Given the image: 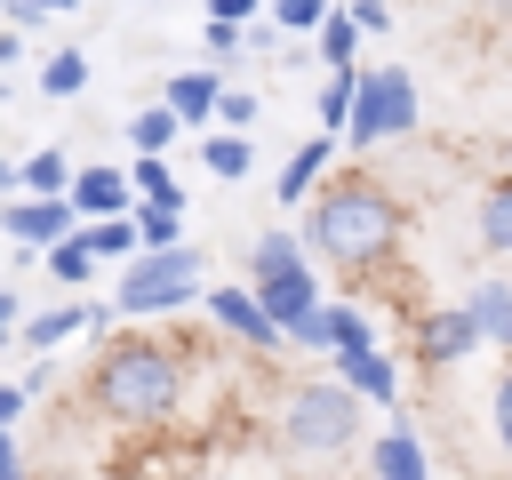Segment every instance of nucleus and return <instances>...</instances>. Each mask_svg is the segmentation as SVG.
I'll use <instances>...</instances> for the list:
<instances>
[{
  "mask_svg": "<svg viewBox=\"0 0 512 480\" xmlns=\"http://www.w3.org/2000/svg\"><path fill=\"white\" fill-rule=\"evenodd\" d=\"M400 224H408V208L392 200V184H376L360 168L320 176V192L304 200V248L336 272H376L400 248Z\"/></svg>",
  "mask_w": 512,
  "mask_h": 480,
  "instance_id": "1",
  "label": "nucleus"
},
{
  "mask_svg": "<svg viewBox=\"0 0 512 480\" xmlns=\"http://www.w3.org/2000/svg\"><path fill=\"white\" fill-rule=\"evenodd\" d=\"M184 352L176 344H160V336H112L104 352H96V368H88V400L112 416V424H128V432H144V424H168L176 408H184Z\"/></svg>",
  "mask_w": 512,
  "mask_h": 480,
  "instance_id": "2",
  "label": "nucleus"
},
{
  "mask_svg": "<svg viewBox=\"0 0 512 480\" xmlns=\"http://www.w3.org/2000/svg\"><path fill=\"white\" fill-rule=\"evenodd\" d=\"M360 408H368V392H352L344 376L288 384V408H280L288 456H344V448L360 440Z\"/></svg>",
  "mask_w": 512,
  "mask_h": 480,
  "instance_id": "3",
  "label": "nucleus"
},
{
  "mask_svg": "<svg viewBox=\"0 0 512 480\" xmlns=\"http://www.w3.org/2000/svg\"><path fill=\"white\" fill-rule=\"evenodd\" d=\"M200 248H136L128 256V272H120V296H112V312H128V320H152V312H184L192 296H200Z\"/></svg>",
  "mask_w": 512,
  "mask_h": 480,
  "instance_id": "4",
  "label": "nucleus"
},
{
  "mask_svg": "<svg viewBox=\"0 0 512 480\" xmlns=\"http://www.w3.org/2000/svg\"><path fill=\"white\" fill-rule=\"evenodd\" d=\"M408 128H416V80L400 64H368L360 72V96H352V120H344L352 152H368L384 136H408Z\"/></svg>",
  "mask_w": 512,
  "mask_h": 480,
  "instance_id": "5",
  "label": "nucleus"
},
{
  "mask_svg": "<svg viewBox=\"0 0 512 480\" xmlns=\"http://www.w3.org/2000/svg\"><path fill=\"white\" fill-rule=\"evenodd\" d=\"M72 224H80L72 192H24V200H8V208H0V232H8L16 248H48V240H64Z\"/></svg>",
  "mask_w": 512,
  "mask_h": 480,
  "instance_id": "6",
  "label": "nucleus"
},
{
  "mask_svg": "<svg viewBox=\"0 0 512 480\" xmlns=\"http://www.w3.org/2000/svg\"><path fill=\"white\" fill-rule=\"evenodd\" d=\"M208 320H216L232 344H248V352H272V344H288V328L264 312V296H256V288H208Z\"/></svg>",
  "mask_w": 512,
  "mask_h": 480,
  "instance_id": "7",
  "label": "nucleus"
},
{
  "mask_svg": "<svg viewBox=\"0 0 512 480\" xmlns=\"http://www.w3.org/2000/svg\"><path fill=\"white\" fill-rule=\"evenodd\" d=\"M488 336H480V320H472V304H448V312H424L416 320V360L424 368H456V360H472Z\"/></svg>",
  "mask_w": 512,
  "mask_h": 480,
  "instance_id": "8",
  "label": "nucleus"
},
{
  "mask_svg": "<svg viewBox=\"0 0 512 480\" xmlns=\"http://www.w3.org/2000/svg\"><path fill=\"white\" fill-rule=\"evenodd\" d=\"M72 208H80V224L88 216H128L136 208V176L128 168H72Z\"/></svg>",
  "mask_w": 512,
  "mask_h": 480,
  "instance_id": "9",
  "label": "nucleus"
},
{
  "mask_svg": "<svg viewBox=\"0 0 512 480\" xmlns=\"http://www.w3.org/2000/svg\"><path fill=\"white\" fill-rule=\"evenodd\" d=\"M256 296H264V312H272L280 328H296V320L320 304V280H312V264H280V272H256Z\"/></svg>",
  "mask_w": 512,
  "mask_h": 480,
  "instance_id": "10",
  "label": "nucleus"
},
{
  "mask_svg": "<svg viewBox=\"0 0 512 480\" xmlns=\"http://www.w3.org/2000/svg\"><path fill=\"white\" fill-rule=\"evenodd\" d=\"M336 376L352 384V392H368V400H384V408H400V360L392 352H336Z\"/></svg>",
  "mask_w": 512,
  "mask_h": 480,
  "instance_id": "11",
  "label": "nucleus"
},
{
  "mask_svg": "<svg viewBox=\"0 0 512 480\" xmlns=\"http://www.w3.org/2000/svg\"><path fill=\"white\" fill-rule=\"evenodd\" d=\"M328 160H336V128L304 136V144L288 152V168H280V200H312V192H320V176H328Z\"/></svg>",
  "mask_w": 512,
  "mask_h": 480,
  "instance_id": "12",
  "label": "nucleus"
},
{
  "mask_svg": "<svg viewBox=\"0 0 512 480\" xmlns=\"http://www.w3.org/2000/svg\"><path fill=\"white\" fill-rule=\"evenodd\" d=\"M176 112H184V128H200V120H216V96H224V72H168V88H160Z\"/></svg>",
  "mask_w": 512,
  "mask_h": 480,
  "instance_id": "13",
  "label": "nucleus"
},
{
  "mask_svg": "<svg viewBox=\"0 0 512 480\" xmlns=\"http://www.w3.org/2000/svg\"><path fill=\"white\" fill-rule=\"evenodd\" d=\"M96 264H104V256H96V240H88V224H72L64 240H48V248H40V272H56L64 288H80V280H88Z\"/></svg>",
  "mask_w": 512,
  "mask_h": 480,
  "instance_id": "14",
  "label": "nucleus"
},
{
  "mask_svg": "<svg viewBox=\"0 0 512 480\" xmlns=\"http://www.w3.org/2000/svg\"><path fill=\"white\" fill-rule=\"evenodd\" d=\"M80 328H96V304H48V312H32L16 336L32 344V352H56L64 336H80Z\"/></svg>",
  "mask_w": 512,
  "mask_h": 480,
  "instance_id": "15",
  "label": "nucleus"
},
{
  "mask_svg": "<svg viewBox=\"0 0 512 480\" xmlns=\"http://www.w3.org/2000/svg\"><path fill=\"white\" fill-rule=\"evenodd\" d=\"M376 480H432V456H424V440L408 424H392L376 440Z\"/></svg>",
  "mask_w": 512,
  "mask_h": 480,
  "instance_id": "16",
  "label": "nucleus"
},
{
  "mask_svg": "<svg viewBox=\"0 0 512 480\" xmlns=\"http://www.w3.org/2000/svg\"><path fill=\"white\" fill-rule=\"evenodd\" d=\"M472 320H480V336L496 344V352H512V280H472Z\"/></svg>",
  "mask_w": 512,
  "mask_h": 480,
  "instance_id": "17",
  "label": "nucleus"
},
{
  "mask_svg": "<svg viewBox=\"0 0 512 480\" xmlns=\"http://www.w3.org/2000/svg\"><path fill=\"white\" fill-rule=\"evenodd\" d=\"M360 40H368V32H360V16H352V8H328V16H320V32H312V48H320V64H328V72H336V64H360Z\"/></svg>",
  "mask_w": 512,
  "mask_h": 480,
  "instance_id": "18",
  "label": "nucleus"
},
{
  "mask_svg": "<svg viewBox=\"0 0 512 480\" xmlns=\"http://www.w3.org/2000/svg\"><path fill=\"white\" fill-rule=\"evenodd\" d=\"M176 136H184V112H176L168 96H160V104H144V112L128 120V144H136V152H168Z\"/></svg>",
  "mask_w": 512,
  "mask_h": 480,
  "instance_id": "19",
  "label": "nucleus"
},
{
  "mask_svg": "<svg viewBox=\"0 0 512 480\" xmlns=\"http://www.w3.org/2000/svg\"><path fill=\"white\" fill-rule=\"evenodd\" d=\"M200 160H208V176H216V184H240V176L256 168V144H248L240 128H232V136H200Z\"/></svg>",
  "mask_w": 512,
  "mask_h": 480,
  "instance_id": "20",
  "label": "nucleus"
},
{
  "mask_svg": "<svg viewBox=\"0 0 512 480\" xmlns=\"http://www.w3.org/2000/svg\"><path fill=\"white\" fill-rule=\"evenodd\" d=\"M480 248H496V256H512V176L480 192Z\"/></svg>",
  "mask_w": 512,
  "mask_h": 480,
  "instance_id": "21",
  "label": "nucleus"
},
{
  "mask_svg": "<svg viewBox=\"0 0 512 480\" xmlns=\"http://www.w3.org/2000/svg\"><path fill=\"white\" fill-rule=\"evenodd\" d=\"M352 96H360V64H336V72L320 80V128H336V136H344V120H352Z\"/></svg>",
  "mask_w": 512,
  "mask_h": 480,
  "instance_id": "22",
  "label": "nucleus"
},
{
  "mask_svg": "<svg viewBox=\"0 0 512 480\" xmlns=\"http://www.w3.org/2000/svg\"><path fill=\"white\" fill-rule=\"evenodd\" d=\"M88 240H96V256H104V264L136 256V248H144V232H136V208H128V216H88Z\"/></svg>",
  "mask_w": 512,
  "mask_h": 480,
  "instance_id": "23",
  "label": "nucleus"
},
{
  "mask_svg": "<svg viewBox=\"0 0 512 480\" xmlns=\"http://www.w3.org/2000/svg\"><path fill=\"white\" fill-rule=\"evenodd\" d=\"M80 88H88V56H80V48H56V56L40 64V96L64 104V96H80Z\"/></svg>",
  "mask_w": 512,
  "mask_h": 480,
  "instance_id": "24",
  "label": "nucleus"
},
{
  "mask_svg": "<svg viewBox=\"0 0 512 480\" xmlns=\"http://www.w3.org/2000/svg\"><path fill=\"white\" fill-rule=\"evenodd\" d=\"M136 232H144V248H176V240H184V208H168V200H136Z\"/></svg>",
  "mask_w": 512,
  "mask_h": 480,
  "instance_id": "25",
  "label": "nucleus"
},
{
  "mask_svg": "<svg viewBox=\"0 0 512 480\" xmlns=\"http://www.w3.org/2000/svg\"><path fill=\"white\" fill-rule=\"evenodd\" d=\"M136 200H168V208H184V192H176V176H168V160L160 152H136Z\"/></svg>",
  "mask_w": 512,
  "mask_h": 480,
  "instance_id": "26",
  "label": "nucleus"
},
{
  "mask_svg": "<svg viewBox=\"0 0 512 480\" xmlns=\"http://www.w3.org/2000/svg\"><path fill=\"white\" fill-rule=\"evenodd\" d=\"M280 264H304V240H296V232H264V240L248 248V272H280Z\"/></svg>",
  "mask_w": 512,
  "mask_h": 480,
  "instance_id": "27",
  "label": "nucleus"
},
{
  "mask_svg": "<svg viewBox=\"0 0 512 480\" xmlns=\"http://www.w3.org/2000/svg\"><path fill=\"white\" fill-rule=\"evenodd\" d=\"M200 48H208L216 64H232V56L248 48V24H232V16H208V24H200Z\"/></svg>",
  "mask_w": 512,
  "mask_h": 480,
  "instance_id": "28",
  "label": "nucleus"
},
{
  "mask_svg": "<svg viewBox=\"0 0 512 480\" xmlns=\"http://www.w3.org/2000/svg\"><path fill=\"white\" fill-rule=\"evenodd\" d=\"M24 192H72L64 152H32V160H24Z\"/></svg>",
  "mask_w": 512,
  "mask_h": 480,
  "instance_id": "29",
  "label": "nucleus"
},
{
  "mask_svg": "<svg viewBox=\"0 0 512 480\" xmlns=\"http://www.w3.org/2000/svg\"><path fill=\"white\" fill-rule=\"evenodd\" d=\"M264 16H272L280 32H320V16H328V0H264Z\"/></svg>",
  "mask_w": 512,
  "mask_h": 480,
  "instance_id": "30",
  "label": "nucleus"
},
{
  "mask_svg": "<svg viewBox=\"0 0 512 480\" xmlns=\"http://www.w3.org/2000/svg\"><path fill=\"white\" fill-rule=\"evenodd\" d=\"M216 120H224V128H256V96H248V88H224V96H216Z\"/></svg>",
  "mask_w": 512,
  "mask_h": 480,
  "instance_id": "31",
  "label": "nucleus"
},
{
  "mask_svg": "<svg viewBox=\"0 0 512 480\" xmlns=\"http://www.w3.org/2000/svg\"><path fill=\"white\" fill-rule=\"evenodd\" d=\"M488 416H496V440L512 448V368L496 376V392H488Z\"/></svg>",
  "mask_w": 512,
  "mask_h": 480,
  "instance_id": "32",
  "label": "nucleus"
},
{
  "mask_svg": "<svg viewBox=\"0 0 512 480\" xmlns=\"http://www.w3.org/2000/svg\"><path fill=\"white\" fill-rule=\"evenodd\" d=\"M0 16H8L16 32H32V24H48L56 8H48V0H0Z\"/></svg>",
  "mask_w": 512,
  "mask_h": 480,
  "instance_id": "33",
  "label": "nucleus"
},
{
  "mask_svg": "<svg viewBox=\"0 0 512 480\" xmlns=\"http://www.w3.org/2000/svg\"><path fill=\"white\" fill-rule=\"evenodd\" d=\"M280 40H288V32H280L272 16H256V24H248V56H280Z\"/></svg>",
  "mask_w": 512,
  "mask_h": 480,
  "instance_id": "34",
  "label": "nucleus"
},
{
  "mask_svg": "<svg viewBox=\"0 0 512 480\" xmlns=\"http://www.w3.org/2000/svg\"><path fill=\"white\" fill-rule=\"evenodd\" d=\"M344 8L360 16V32H392V8H384V0H344Z\"/></svg>",
  "mask_w": 512,
  "mask_h": 480,
  "instance_id": "35",
  "label": "nucleus"
},
{
  "mask_svg": "<svg viewBox=\"0 0 512 480\" xmlns=\"http://www.w3.org/2000/svg\"><path fill=\"white\" fill-rule=\"evenodd\" d=\"M208 16H232V24H256L264 0H208Z\"/></svg>",
  "mask_w": 512,
  "mask_h": 480,
  "instance_id": "36",
  "label": "nucleus"
},
{
  "mask_svg": "<svg viewBox=\"0 0 512 480\" xmlns=\"http://www.w3.org/2000/svg\"><path fill=\"white\" fill-rule=\"evenodd\" d=\"M24 400H32V384H0V424H16V416H24Z\"/></svg>",
  "mask_w": 512,
  "mask_h": 480,
  "instance_id": "37",
  "label": "nucleus"
},
{
  "mask_svg": "<svg viewBox=\"0 0 512 480\" xmlns=\"http://www.w3.org/2000/svg\"><path fill=\"white\" fill-rule=\"evenodd\" d=\"M0 480H24V456H16V440H8V424H0Z\"/></svg>",
  "mask_w": 512,
  "mask_h": 480,
  "instance_id": "38",
  "label": "nucleus"
},
{
  "mask_svg": "<svg viewBox=\"0 0 512 480\" xmlns=\"http://www.w3.org/2000/svg\"><path fill=\"white\" fill-rule=\"evenodd\" d=\"M16 328H24V312H16V296H8V288H0V344H8V336H16Z\"/></svg>",
  "mask_w": 512,
  "mask_h": 480,
  "instance_id": "39",
  "label": "nucleus"
},
{
  "mask_svg": "<svg viewBox=\"0 0 512 480\" xmlns=\"http://www.w3.org/2000/svg\"><path fill=\"white\" fill-rule=\"evenodd\" d=\"M0 192H24V160H8V152H0Z\"/></svg>",
  "mask_w": 512,
  "mask_h": 480,
  "instance_id": "40",
  "label": "nucleus"
},
{
  "mask_svg": "<svg viewBox=\"0 0 512 480\" xmlns=\"http://www.w3.org/2000/svg\"><path fill=\"white\" fill-rule=\"evenodd\" d=\"M16 48H24V40H16V24H0V72L16 64Z\"/></svg>",
  "mask_w": 512,
  "mask_h": 480,
  "instance_id": "41",
  "label": "nucleus"
},
{
  "mask_svg": "<svg viewBox=\"0 0 512 480\" xmlns=\"http://www.w3.org/2000/svg\"><path fill=\"white\" fill-rule=\"evenodd\" d=\"M48 8H80V0H48Z\"/></svg>",
  "mask_w": 512,
  "mask_h": 480,
  "instance_id": "42",
  "label": "nucleus"
}]
</instances>
